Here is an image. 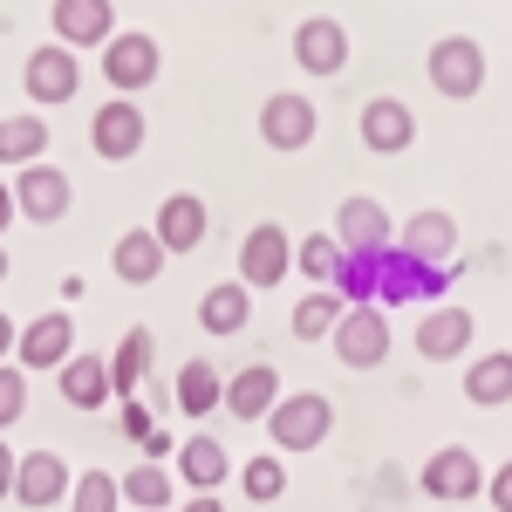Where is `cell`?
Here are the masks:
<instances>
[{
	"mask_svg": "<svg viewBox=\"0 0 512 512\" xmlns=\"http://www.w3.org/2000/svg\"><path fill=\"white\" fill-rule=\"evenodd\" d=\"M14 342H21V328H14V315H7V308H0V362H7V355H14Z\"/></svg>",
	"mask_w": 512,
	"mask_h": 512,
	"instance_id": "obj_40",
	"label": "cell"
},
{
	"mask_svg": "<svg viewBox=\"0 0 512 512\" xmlns=\"http://www.w3.org/2000/svg\"><path fill=\"white\" fill-rule=\"evenodd\" d=\"M342 315H349V301L335 287H315L308 301H294V342H328Z\"/></svg>",
	"mask_w": 512,
	"mask_h": 512,
	"instance_id": "obj_30",
	"label": "cell"
},
{
	"mask_svg": "<svg viewBox=\"0 0 512 512\" xmlns=\"http://www.w3.org/2000/svg\"><path fill=\"white\" fill-rule=\"evenodd\" d=\"M315 96H294V89H280L260 103V144L267 151H308L315 144Z\"/></svg>",
	"mask_w": 512,
	"mask_h": 512,
	"instance_id": "obj_6",
	"label": "cell"
},
{
	"mask_svg": "<svg viewBox=\"0 0 512 512\" xmlns=\"http://www.w3.org/2000/svg\"><path fill=\"white\" fill-rule=\"evenodd\" d=\"M485 478H492V472L478 465L465 444H444V451H431V458H424L417 485H424L431 499H458V506H465V499H478V492H485Z\"/></svg>",
	"mask_w": 512,
	"mask_h": 512,
	"instance_id": "obj_9",
	"label": "cell"
},
{
	"mask_svg": "<svg viewBox=\"0 0 512 512\" xmlns=\"http://www.w3.org/2000/svg\"><path fill=\"white\" fill-rule=\"evenodd\" d=\"M205 226H212V212H205V198H192V192H171L158 205V246L164 253H192L198 239H205Z\"/></svg>",
	"mask_w": 512,
	"mask_h": 512,
	"instance_id": "obj_22",
	"label": "cell"
},
{
	"mask_svg": "<svg viewBox=\"0 0 512 512\" xmlns=\"http://www.w3.org/2000/svg\"><path fill=\"white\" fill-rule=\"evenodd\" d=\"M69 512H123V478L117 472H82L69 485Z\"/></svg>",
	"mask_w": 512,
	"mask_h": 512,
	"instance_id": "obj_33",
	"label": "cell"
},
{
	"mask_svg": "<svg viewBox=\"0 0 512 512\" xmlns=\"http://www.w3.org/2000/svg\"><path fill=\"white\" fill-rule=\"evenodd\" d=\"M376 280H383V253H342L335 294H342L349 308H369V301H376Z\"/></svg>",
	"mask_w": 512,
	"mask_h": 512,
	"instance_id": "obj_32",
	"label": "cell"
},
{
	"mask_svg": "<svg viewBox=\"0 0 512 512\" xmlns=\"http://www.w3.org/2000/svg\"><path fill=\"white\" fill-rule=\"evenodd\" d=\"M424 69H431V89L444 103H472L478 89H485V48L472 35H444V41H431Z\"/></svg>",
	"mask_w": 512,
	"mask_h": 512,
	"instance_id": "obj_3",
	"label": "cell"
},
{
	"mask_svg": "<svg viewBox=\"0 0 512 512\" xmlns=\"http://www.w3.org/2000/svg\"><path fill=\"white\" fill-rule=\"evenodd\" d=\"M14 219H21V212H14V185H7V178H0V233H7V226H14Z\"/></svg>",
	"mask_w": 512,
	"mask_h": 512,
	"instance_id": "obj_41",
	"label": "cell"
},
{
	"mask_svg": "<svg viewBox=\"0 0 512 512\" xmlns=\"http://www.w3.org/2000/svg\"><path fill=\"white\" fill-rule=\"evenodd\" d=\"M239 492H246L253 506H274L280 492H287V472H280L274 451H267V458H246V465H239Z\"/></svg>",
	"mask_w": 512,
	"mask_h": 512,
	"instance_id": "obj_35",
	"label": "cell"
},
{
	"mask_svg": "<svg viewBox=\"0 0 512 512\" xmlns=\"http://www.w3.org/2000/svg\"><path fill=\"white\" fill-rule=\"evenodd\" d=\"M171 499H178V472H164V465H137L123 478V506L130 512H164Z\"/></svg>",
	"mask_w": 512,
	"mask_h": 512,
	"instance_id": "obj_31",
	"label": "cell"
},
{
	"mask_svg": "<svg viewBox=\"0 0 512 512\" xmlns=\"http://www.w3.org/2000/svg\"><path fill=\"white\" fill-rule=\"evenodd\" d=\"M328 233H335L342 253H390L396 246V226H390V212H383L376 198H342Z\"/></svg>",
	"mask_w": 512,
	"mask_h": 512,
	"instance_id": "obj_11",
	"label": "cell"
},
{
	"mask_svg": "<svg viewBox=\"0 0 512 512\" xmlns=\"http://www.w3.org/2000/svg\"><path fill=\"white\" fill-rule=\"evenodd\" d=\"M287 267H294V239H287V226L260 219V226L246 233V246H239V280L260 294V287H280Z\"/></svg>",
	"mask_w": 512,
	"mask_h": 512,
	"instance_id": "obj_8",
	"label": "cell"
},
{
	"mask_svg": "<svg viewBox=\"0 0 512 512\" xmlns=\"http://www.w3.org/2000/svg\"><path fill=\"white\" fill-rule=\"evenodd\" d=\"M328 349L342 369H376L383 355H390V308H349V315L335 321V335H328Z\"/></svg>",
	"mask_w": 512,
	"mask_h": 512,
	"instance_id": "obj_4",
	"label": "cell"
},
{
	"mask_svg": "<svg viewBox=\"0 0 512 512\" xmlns=\"http://www.w3.org/2000/svg\"><path fill=\"white\" fill-rule=\"evenodd\" d=\"M0 280H7V253H0Z\"/></svg>",
	"mask_w": 512,
	"mask_h": 512,
	"instance_id": "obj_43",
	"label": "cell"
},
{
	"mask_svg": "<svg viewBox=\"0 0 512 512\" xmlns=\"http://www.w3.org/2000/svg\"><path fill=\"white\" fill-rule=\"evenodd\" d=\"M69 485H76V472H69L55 451H21V465H14V499H21L28 512L62 506V499H69Z\"/></svg>",
	"mask_w": 512,
	"mask_h": 512,
	"instance_id": "obj_17",
	"label": "cell"
},
{
	"mask_svg": "<svg viewBox=\"0 0 512 512\" xmlns=\"http://www.w3.org/2000/svg\"><path fill=\"white\" fill-rule=\"evenodd\" d=\"M294 62H301L308 76H342V69H349V28H342L335 14H308V21L294 28Z\"/></svg>",
	"mask_w": 512,
	"mask_h": 512,
	"instance_id": "obj_13",
	"label": "cell"
},
{
	"mask_svg": "<svg viewBox=\"0 0 512 512\" xmlns=\"http://www.w3.org/2000/svg\"><path fill=\"white\" fill-rule=\"evenodd\" d=\"M151 355H158V335H151V328H130L117 349H110V390H117L123 403H130V390H137L144 376H151Z\"/></svg>",
	"mask_w": 512,
	"mask_h": 512,
	"instance_id": "obj_28",
	"label": "cell"
},
{
	"mask_svg": "<svg viewBox=\"0 0 512 512\" xmlns=\"http://www.w3.org/2000/svg\"><path fill=\"white\" fill-rule=\"evenodd\" d=\"M294 267H301L308 280H321V287H335V267H342V246H335V233L294 239Z\"/></svg>",
	"mask_w": 512,
	"mask_h": 512,
	"instance_id": "obj_34",
	"label": "cell"
},
{
	"mask_svg": "<svg viewBox=\"0 0 512 512\" xmlns=\"http://www.w3.org/2000/svg\"><path fill=\"white\" fill-rule=\"evenodd\" d=\"M41 151H48V123H41V110L0 117V164L28 171V164H41Z\"/></svg>",
	"mask_w": 512,
	"mask_h": 512,
	"instance_id": "obj_29",
	"label": "cell"
},
{
	"mask_svg": "<svg viewBox=\"0 0 512 512\" xmlns=\"http://www.w3.org/2000/svg\"><path fill=\"white\" fill-rule=\"evenodd\" d=\"M21 82H28L35 103H76L82 96V55L62 48V41H41L35 55L21 62Z\"/></svg>",
	"mask_w": 512,
	"mask_h": 512,
	"instance_id": "obj_5",
	"label": "cell"
},
{
	"mask_svg": "<svg viewBox=\"0 0 512 512\" xmlns=\"http://www.w3.org/2000/svg\"><path fill=\"white\" fill-rule=\"evenodd\" d=\"M465 349H472V315L437 301L431 315L417 321V355H424V362H458Z\"/></svg>",
	"mask_w": 512,
	"mask_h": 512,
	"instance_id": "obj_21",
	"label": "cell"
},
{
	"mask_svg": "<svg viewBox=\"0 0 512 512\" xmlns=\"http://www.w3.org/2000/svg\"><path fill=\"white\" fill-rule=\"evenodd\" d=\"M89 144H96L110 164L137 158V151H144V110H137L130 96H110V103L89 117Z\"/></svg>",
	"mask_w": 512,
	"mask_h": 512,
	"instance_id": "obj_16",
	"label": "cell"
},
{
	"mask_svg": "<svg viewBox=\"0 0 512 512\" xmlns=\"http://www.w3.org/2000/svg\"><path fill=\"white\" fill-rule=\"evenodd\" d=\"M171 396H178V410H185V417H212V410H226V376H219V362L192 355V362L178 369Z\"/></svg>",
	"mask_w": 512,
	"mask_h": 512,
	"instance_id": "obj_26",
	"label": "cell"
},
{
	"mask_svg": "<svg viewBox=\"0 0 512 512\" xmlns=\"http://www.w3.org/2000/svg\"><path fill=\"white\" fill-rule=\"evenodd\" d=\"M178 512H226V506H219V492H192V499H185Z\"/></svg>",
	"mask_w": 512,
	"mask_h": 512,
	"instance_id": "obj_42",
	"label": "cell"
},
{
	"mask_svg": "<svg viewBox=\"0 0 512 512\" xmlns=\"http://www.w3.org/2000/svg\"><path fill=\"white\" fill-rule=\"evenodd\" d=\"M280 369L274 362H246L239 376H226V410H233L239 424H267V410L280 403Z\"/></svg>",
	"mask_w": 512,
	"mask_h": 512,
	"instance_id": "obj_19",
	"label": "cell"
},
{
	"mask_svg": "<svg viewBox=\"0 0 512 512\" xmlns=\"http://www.w3.org/2000/svg\"><path fill=\"white\" fill-rule=\"evenodd\" d=\"M151 431H158V424H151V410H144V403L130 396V403H123V437H137V444H144Z\"/></svg>",
	"mask_w": 512,
	"mask_h": 512,
	"instance_id": "obj_38",
	"label": "cell"
},
{
	"mask_svg": "<svg viewBox=\"0 0 512 512\" xmlns=\"http://www.w3.org/2000/svg\"><path fill=\"white\" fill-rule=\"evenodd\" d=\"M69 205H76V185H69V171H55V164H28V171L14 178V212L35 219V226H55Z\"/></svg>",
	"mask_w": 512,
	"mask_h": 512,
	"instance_id": "obj_10",
	"label": "cell"
},
{
	"mask_svg": "<svg viewBox=\"0 0 512 512\" xmlns=\"http://www.w3.org/2000/svg\"><path fill=\"white\" fill-rule=\"evenodd\" d=\"M444 287H451V267H424V260H410L403 246H390V253H383V280H376V308H403V301L437 308Z\"/></svg>",
	"mask_w": 512,
	"mask_h": 512,
	"instance_id": "obj_2",
	"label": "cell"
},
{
	"mask_svg": "<svg viewBox=\"0 0 512 512\" xmlns=\"http://www.w3.org/2000/svg\"><path fill=\"white\" fill-rule=\"evenodd\" d=\"M410 144H417V110H410L403 96H369V103H362V151L396 158V151H410Z\"/></svg>",
	"mask_w": 512,
	"mask_h": 512,
	"instance_id": "obj_14",
	"label": "cell"
},
{
	"mask_svg": "<svg viewBox=\"0 0 512 512\" xmlns=\"http://www.w3.org/2000/svg\"><path fill=\"white\" fill-rule=\"evenodd\" d=\"M164 69V55H158V41L151 35H110V48H103V82L117 89V96H137V89H151Z\"/></svg>",
	"mask_w": 512,
	"mask_h": 512,
	"instance_id": "obj_7",
	"label": "cell"
},
{
	"mask_svg": "<svg viewBox=\"0 0 512 512\" xmlns=\"http://www.w3.org/2000/svg\"><path fill=\"white\" fill-rule=\"evenodd\" d=\"M164 260H171V253L158 246L151 226H130V233L110 246V267H117V280H130V287H151V280L164 274Z\"/></svg>",
	"mask_w": 512,
	"mask_h": 512,
	"instance_id": "obj_25",
	"label": "cell"
},
{
	"mask_svg": "<svg viewBox=\"0 0 512 512\" xmlns=\"http://www.w3.org/2000/svg\"><path fill=\"white\" fill-rule=\"evenodd\" d=\"M328 431H335V403H328L321 390H294V396H280L274 410H267L274 451H315V444H328Z\"/></svg>",
	"mask_w": 512,
	"mask_h": 512,
	"instance_id": "obj_1",
	"label": "cell"
},
{
	"mask_svg": "<svg viewBox=\"0 0 512 512\" xmlns=\"http://www.w3.org/2000/svg\"><path fill=\"white\" fill-rule=\"evenodd\" d=\"M465 403H478V410L512 403V349H492V355H478L472 369H465Z\"/></svg>",
	"mask_w": 512,
	"mask_h": 512,
	"instance_id": "obj_27",
	"label": "cell"
},
{
	"mask_svg": "<svg viewBox=\"0 0 512 512\" xmlns=\"http://www.w3.org/2000/svg\"><path fill=\"white\" fill-rule=\"evenodd\" d=\"M485 499H492V512H512V458L485 478Z\"/></svg>",
	"mask_w": 512,
	"mask_h": 512,
	"instance_id": "obj_37",
	"label": "cell"
},
{
	"mask_svg": "<svg viewBox=\"0 0 512 512\" xmlns=\"http://www.w3.org/2000/svg\"><path fill=\"white\" fill-rule=\"evenodd\" d=\"M14 465H21V458H14L7 437H0V499H14Z\"/></svg>",
	"mask_w": 512,
	"mask_h": 512,
	"instance_id": "obj_39",
	"label": "cell"
},
{
	"mask_svg": "<svg viewBox=\"0 0 512 512\" xmlns=\"http://www.w3.org/2000/svg\"><path fill=\"white\" fill-rule=\"evenodd\" d=\"M171 465H178V478H185V485H192V492H219V485H226V478H233V458H226V444H219V437H212V431L185 437V444H178V458H171Z\"/></svg>",
	"mask_w": 512,
	"mask_h": 512,
	"instance_id": "obj_23",
	"label": "cell"
},
{
	"mask_svg": "<svg viewBox=\"0 0 512 512\" xmlns=\"http://www.w3.org/2000/svg\"><path fill=\"white\" fill-rule=\"evenodd\" d=\"M48 28H55V41H62V48H96V41H103V48H110V35H117V7H110V0H55V7H48Z\"/></svg>",
	"mask_w": 512,
	"mask_h": 512,
	"instance_id": "obj_12",
	"label": "cell"
},
{
	"mask_svg": "<svg viewBox=\"0 0 512 512\" xmlns=\"http://www.w3.org/2000/svg\"><path fill=\"white\" fill-rule=\"evenodd\" d=\"M396 246H403L410 260H424V267H451V260H458V219H451L444 205H424V212L403 219Z\"/></svg>",
	"mask_w": 512,
	"mask_h": 512,
	"instance_id": "obj_15",
	"label": "cell"
},
{
	"mask_svg": "<svg viewBox=\"0 0 512 512\" xmlns=\"http://www.w3.org/2000/svg\"><path fill=\"white\" fill-rule=\"evenodd\" d=\"M55 390H62V403L69 410H103L110 403V355H89V349H76L62 369H55Z\"/></svg>",
	"mask_w": 512,
	"mask_h": 512,
	"instance_id": "obj_18",
	"label": "cell"
},
{
	"mask_svg": "<svg viewBox=\"0 0 512 512\" xmlns=\"http://www.w3.org/2000/svg\"><path fill=\"white\" fill-rule=\"evenodd\" d=\"M14 349H21V369H62L76 355V315H35Z\"/></svg>",
	"mask_w": 512,
	"mask_h": 512,
	"instance_id": "obj_20",
	"label": "cell"
},
{
	"mask_svg": "<svg viewBox=\"0 0 512 512\" xmlns=\"http://www.w3.org/2000/svg\"><path fill=\"white\" fill-rule=\"evenodd\" d=\"M246 321H253V287L246 280H219V287L198 294V328L205 335H239Z\"/></svg>",
	"mask_w": 512,
	"mask_h": 512,
	"instance_id": "obj_24",
	"label": "cell"
},
{
	"mask_svg": "<svg viewBox=\"0 0 512 512\" xmlns=\"http://www.w3.org/2000/svg\"><path fill=\"white\" fill-rule=\"evenodd\" d=\"M28 417V369H0V431Z\"/></svg>",
	"mask_w": 512,
	"mask_h": 512,
	"instance_id": "obj_36",
	"label": "cell"
}]
</instances>
